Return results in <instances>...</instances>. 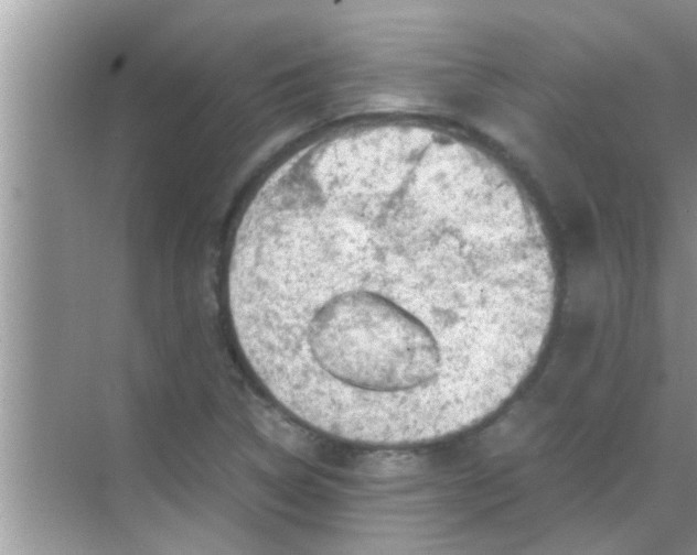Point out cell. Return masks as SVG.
Listing matches in <instances>:
<instances>
[{
	"mask_svg": "<svg viewBox=\"0 0 697 555\" xmlns=\"http://www.w3.org/2000/svg\"><path fill=\"white\" fill-rule=\"evenodd\" d=\"M250 295L291 307L345 360L427 406L503 405L549 333L556 272L524 192L427 126L342 142L285 171L242 243Z\"/></svg>",
	"mask_w": 697,
	"mask_h": 555,
	"instance_id": "6da1fadb",
	"label": "cell"
}]
</instances>
